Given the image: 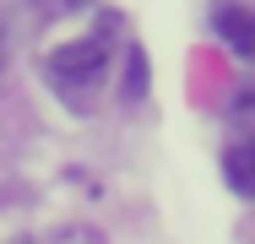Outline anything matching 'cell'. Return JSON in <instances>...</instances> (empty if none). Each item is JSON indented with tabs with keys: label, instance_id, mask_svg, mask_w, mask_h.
I'll list each match as a JSON object with an SVG mask.
<instances>
[{
	"label": "cell",
	"instance_id": "cell-2",
	"mask_svg": "<svg viewBox=\"0 0 255 244\" xmlns=\"http://www.w3.org/2000/svg\"><path fill=\"white\" fill-rule=\"evenodd\" d=\"M212 33L234 49V54L255 60V11L250 5H217V11H212Z\"/></svg>",
	"mask_w": 255,
	"mask_h": 244
},
{
	"label": "cell",
	"instance_id": "cell-4",
	"mask_svg": "<svg viewBox=\"0 0 255 244\" xmlns=\"http://www.w3.org/2000/svg\"><path fill=\"white\" fill-rule=\"evenodd\" d=\"M0 76H5V22H0Z\"/></svg>",
	"mask_w": 255,
	"mask_h": 244
},
{
	"label": "cell",
	"instance_id": "cell-3",
	"mask_svg": "<svg viewBox=\"0 0 255 244\" xmlns=\"http://www.w3.org/2000/svg\"><path fill=\"white\" fill-rule=\"evenodd\" d=\"M223 179H228V190L255 195V136H245L239 146H228V157H223Z\"/></svg>",
	"mask_w": 255,
	"mask_h": 244
},
{
	"label": "cell",
	"instance_id": "cell-1",
	"mask_svg": "<svg viewBox=\"0 0 255 244\" xmlns=\"http://www.w3.org/2000/svg\"><path fill=\"white\" fill-rule=\"evenodd\" d=\"M109 54H114V44L103 38V33H87V38H76V44H60L49 54V82L60 87V93H82V87H98L103 71H109Z\"/></svg>",
	"mask_w": 255,
	"mask_h": 244
}]
</instances>
